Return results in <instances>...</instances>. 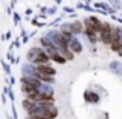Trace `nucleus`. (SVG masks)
I'll use <instances>...</instances> for the list:
<instances>
[{"label":"nucleus","instance_id":"obj_1","mask_svg":"<svg viewBox=\"0 0 122 119\" xmlns=\"http://www.w3.org/2000/svg\"><path fill=\"white\" fill-rule=\"evenodd\" d=\"M28 59L34 63H48L50 56L43 50H40V48H31L30 53H28Z\"/></svg>","mask_w":122,"mask_h":119},{"label":"nucleus","instance_id":"obj_2","mask_svg":"<svg viewBox=\"0 0 122 119\" xmlns=\"http://www.w3.org/2000/svg\"><path fill=\"white\" fill-rule=\"evenodd\" d=\"M111 31H113V26H111L108 22H102V26L99 30V37L104 43H110V37H111Z\"/></svg>","mask_w":122,"mask_h":119},{"label":"nucleus","instance_id":"obj_3","mask_svg":"<svg viewBox=\"0 0 122 119\" xmlns=\"http://www.w3.org/2000/svg\"><path fill=\"white\" fill-rule=\"evenodd\" d=\"M36 71L43 73V74H50V76L56 74V70L53 67H50L48 63H36Z\"/></svg>","mask_w":122,"mask_h":119},{"label":"nucleus","instance_id":"obj_4","mask_svg":"<svg viewBox=\"0 0 122 119\" xmlns=\"http://www.w3.org/2000/svg\"><path fill=\"white\" fill-rule=\"evenodd\" d=\"M68 48L71 50V53H81L82 51V45L77 39H71L68 42Z\"/></svg>","mask_w":122,"mask_h":119},{"label":"nucleus","instance_id":"obj_5","mask_svg":"<svg viewBox=\"0 0 122 119\" xmlns=\"http://www.w3.org/2000/svg\"><path fill=\"white\" fill-rule=\"evenodd\" d=\"M22 83H25V85H30V87H33V88H39V85H40V82H39L37 79H31V78H28V76L22 78Z\"/></svg>","mask_w":122,"mask_h":119},{"label":"nucleus","instance_id":"obj_6","mask_svg":"<svg viewBox=\"0 0 122 119\" xmlns=\"http://www.w3.org/2000/svg\"><path fill=\"white\" fill-rule=\"evenodd\" d=\"M82 26H83V25L81 23V22H74V23L70 25V30H71V33L79 34V33H82Z\"/></svg>","mask_w":122,"mask_h":119},{"label":"nucleus","instance_id":"obj_7","mask_svg":"<svg viewBox=\"0 0 122 119\" xmlns=\"http://www.w3.org/2000/svg\"><path fill=\"white\" fill-rule=\"evenodd\" d=\"M30 119H48V118H30Z\"/></svg>","mask_w":122,"mask_h":119}]
</instances>
